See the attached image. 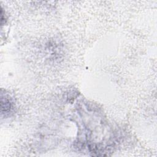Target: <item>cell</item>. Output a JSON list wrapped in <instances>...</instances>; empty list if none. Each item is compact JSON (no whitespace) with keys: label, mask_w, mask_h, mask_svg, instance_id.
<instances>
[{"label":"cell","mask_w":157,"mask_h":157,"mask_svg":"<svg viewBox=\"0 0 157 157\" xmlns=\"http://www.w3.org/2000/svg\"><path fill=\"white\" fill-rule=\"evenodd\" d=\"M12 109V102H10V100L7 98L6 96H5V98H4L1 96V112L2 113L9 112Z\"/></svg>","instance_id":"1"}]
</instances>
